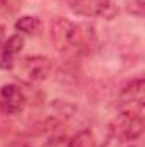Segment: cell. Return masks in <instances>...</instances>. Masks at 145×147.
I'll return each instance as SVG.
<instances>
[{"instance_id":"1","label":"cell","mask_w":145,"mask_h":147,"mask_svg":"<svg viewBox=\"0 0 145 147\" xmlns=\"http://www.w3.org/2000/svg\"><path fill=\"white\" fill-rule=\"evenodd\" d=\"M51 43L58 55L65 58H75L89 51L94 31L85 24H77L67 17H55L50 29Z\"/></svg>"},{"instance_id":"2","label":"cell","mask_w":145,"mask_h":147,"mask_svg":"<svg viewBox=\"0 0 145 147\" xmlns=\"http://www.w3.org/2000/svg\"><path fill=\"white\" fill-rule=\"evenodd\" d=\"M144 132V115L142 108L121 111L111 123H109V135L111 139L118 140V142H132L137 140Z\"/></svg>"},{"instance_id":"3","label":"cell","mask_w":145,"mask_h":147,"mask_svg":"<svg viewBox=\"0 0 145 147\" xmlns=\"http://www.w3.org/2000/svg\"><path fill=\"white\" fill-rule=\"evenodd\" d=\"M15 77L24 84H39L51 74V62L43 55H28L15 62Z\"/></svg>"},{"instance_id":"4","label":"cell","mask_w":145,"mask_h":147,"mask_svg":"<svg viewBox=\"0 0 145 147\" xmlns=\"http://www.w3.org/2000/svg\"><path fill=\"white\" fill-rule=\"evenodd\" d=\"M70 9L82 17H106L111 19L116 14L113 0H68Z\"/></svg>"},{"instance_id":"5","label":"cell","mask_w":145,"mask_h":147,"mask_svg":"<svg viewBox=\"0 0 145 147\" xmlns=\"http://www.w3.org/2000/svg\"><path fill=\"white\" fill-rule=\"evenodd\" d=\"M26 106V96L15 84H5L0 89V111L7 116H15Z\"/></svg>"},{"instance_id":"6","label":"cell","mask_w":145,"mask_h":147,"mask_svg":"<svg viewBox=\"0 0 145 147\" xmlns=\"http://www.w3.org/2000/svg\"><path fill=\"white\" fill-rule=\"evenodd\" d=\"M24 48V36L22 34H12L5 39L0 46V69L2 70H12L15 62L19 60V55Z\"/></svg>"},{"instance_id":"7","label":"cell","mask_w":145,"mask_h":147,"mask_svg":"<svg viewBox=\"0 0 145 147\" xmlns=\"http://www.w3.org/2000/svg\"><path fill=\"white\" fill-rule=\"evenodd\" d=\"M144 86L145 84L142 77H137L128 86H125L121 94H119L121 105H128L132 108H133V105H137L138 108H142V105H144Z\"/></svg>"},{"instance_id":"8","label":"cell","mask_w":145,"mask_h":147,"mask_svg":"<svg viewBox=\"0 0 145 147\" xmlns=\"http://www.w3.org/2000/svg\"><path fill=\"white\" fill-rule=\"evenodd\" d=\"M14 28H15V31L19 34H29V36H33V34H36L38 31H39L41 21L38 17H33V16H24V17H21V19L15 21Z\"/></svg>"},{"instance_id":"9","label":"cell","mask_w":145,"mask_h":147,"mask_svg":"<svg viewBox=\"0 0 145 147\" xmlns=\"http://www.w3.org/2000/svg\"><path fill=\"white\" fill-rule=\"evenodd\" d=\"M67 147H97V142H96L94 134L89 128H84V130L77 132L68 140Z\"/></svg>"},{"instance_id":"10","label":"cell","mask_w":145,"mask_h":147,"mask_svg":"<svg viewBox=\"0 0 145 147\" xmlns=\"http://www.w3.org/2000/svg\"><path fill=\"white\" fill-rule=\"evenodd\" d=\"M2 33H3V29L0 28V46H2V43H3V41H2Z\"/></svg>"},{"instance_id":"11","label":"cell","mask_w":145,"mask_h":147,"mask_svg":"<svg viewBox=\"0 0 145 147\" xmlns=\"http://www.w3.org/2000/svg\"><path fill=\"white\" fill-rule=\"evenodd\" d=\"M130 147H140V146H130Z\"/></svg>"},{"instance_id":"12","label":"cell","mask_w":145,"mask_h":147,"mask_svg":"<svg viewBox=\"0 0 145 147\" xmlns=\"http://www.w3.org/2000/svg\"><path fill=\"white\" fill-rule=\"evenodd\" d=\"M21 147H28V146H21Z\"/></svg>"}]
</instances>
